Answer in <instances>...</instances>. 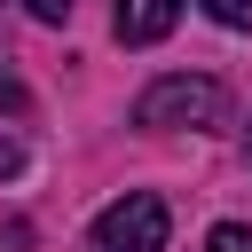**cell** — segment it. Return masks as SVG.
<instances>
[{
    "label": "cell",
    "mask_w": 252,
    "mask_h": 252,
    "mask_svg": "<svg viewBox=\"0 0 252 252\" xmlns=\"http://www.w3.org/2000/svg\"><path fill=\"white\" fill-rule=\"evenodd\" d=\"M134 126H150V134H213V126H228V87L205 79V71L150 79L142 102H134Z\"/></svg>",
    "instance_id": "cell-1"
},
{
    "label": "cell",
    "mask_w": 252,
    "mask_h": 252,
    "mask_svg": "<svg viewBox=\"0 0 252 252\" xmlns=\"http://www.w3.org/2000/svg\"><path fill=\"white\" fill-rule=\"evenodd\" d=\"M165 228H173L165 197H150V189H126L118 205H102V213H94V228H87V252H165Z\"/></svg>",
    "instance_id": "cell-2"
},
{
    "label": "cell",
    "mask_w": 252,
    "mask_h": 252,
    "mask_svg": "<svg viewBox=\"0 0 252 252\" xmlns=\"http://www.w3.org/2000/svg\"><path fill=\"white\" fill-rule=\"evenodd\" d=\"M110 24H118V39H126V47H158V39L181 24V0H118V8H110Z\"/></svg>",
    "instance_id": "cell-3"
},
{
    "label": "cell",
    "mask_w": 252,
    "mask_h": 252,
    "mask_svg": "<svg viewBox=\"0 0 252 252\" xmlns=\"http://www.w3.org/2000/svg\"><path fill=\"white\" fill-rule=\"evenodd\" d=\"M0 110H8V118H32V87L16 79V63H8V39H0Z\"/></svg>",
    "instance_id": "cell-4"
},
{
    "label": "cell",
    "mask_w": 252,
    "mask_h": 252,
    "mask_svg": "<svg viewBox=\"0 0 252 252\" xmlns=\"http://www.w3.org/2000/svg\"><path fill=\"white\" fill-rule=\"evenodd\" d=\"M205 252H252V228H244V220H220V228L205 236Z\"/></svg>",
    "instance_id": "cell-5"
},
{
    "label": "cell",
    "mask_w": 252,
    "mask_h": 252,
    "mask_svg": "<svg viewBox=\"0 0 252 252\" xmlns=\"http://www.w3.org/2000/svg\"><path fill=\"white\" fill-rule=\"evenodd\" d=\"M205 16L228 24V32H252V0H205Z\"/></svg>",
    "instance_id": "cell-6"
},
{
    "label": "cell",
    "mask_w": 252,
    "mask_h": 252,
    "mask_svg": "<svg viewBox=\"0 0 252 252\" xmlns=\"http://www.w3.org/2000/svg\"><path fill=\"white\" fill-rule=\"evenodd\" d=\"M24 8H32L39 24H63V16H71V0H24Z\"/></svg>",
    "instance_id": "cell-7"
},
{
    "label": "cell",
    "mask_w": 252,
    "mask_h": 252,
    "mask_svg": "<svg viewBox=\"0 0 252 252\" xmlns=\"http://www.w3.org/2000/svg\"><path fill=\"white\" fill-rule=\"evenodd\" d=\"M16 165H24V150H16V142H0V173H16Z\"/></svg>",
    "instance_id": "cell-8"
},
{
    "label": "cell",
    "mask_w": 252,
    "mask_h": 252,
    "mask_svg": "<svg viewBox=\"0 0 252 252\" xmlns=\"http://www.w3.org/2000/svg\"><path fill=\"white\" fill-rule=\"evenodd\" d=\"M244 150H252V134H244Z\"/></svg>",
    "instance_id": "cell-9"
}]
</instances>
